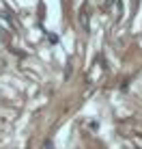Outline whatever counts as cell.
Instances as JSON below:
<instances>
[{
    "label": "cell",
    "mask_w": 142,
    "mask_h": 149,
    "mask_svg": "<svg viewBox=\"0 0 142 149\" xmlns=\"http://www.w3.org/2000/svg\"><path fill=\"white\" fill-rule=\"evenodd\" d=\"M80 22H82V26H84V28H88V13H86V11L80 13Z\"/></svg>",
    "instance_id": "1"
},
{
    "label": "cell",
    "mask_w": 142,
    "mask_h": 149,
    "mask_svg": "<svg viewBox=\"0 0 142 149\" xmlns=\"http://www.w3.org/2000/svg\"><path fill=\"white\" fill-rule=\"evenodd\" d=\"M43 147H45V149H54V147H52V143H50V141H45V145H43Z\"/></svg>",
    "instance_id": "2"
}]
</instances>
